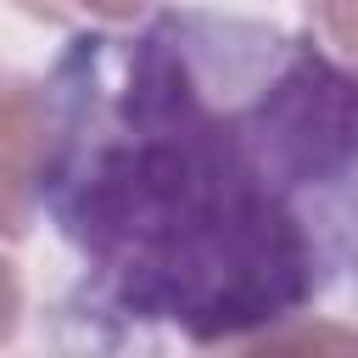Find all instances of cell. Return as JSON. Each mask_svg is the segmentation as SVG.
Instances as JSON below:
<instances>
[{
    "mask_svg": "<svg viewBox=\"0 0 358 358\" xmlns=\"http://www.w3.org/2000/svg\"><path fill=\"white\" fill-rule=\"evenodd\" d=\"M45 179V78L0 62V241L39 224Z\"/></svg>",
    "mask_w": 358,
    "mask_h": 358,
    "instance_id": "2",
    "label": "cell"
},
{
    "mask_svg": "<svg viewBox=\"0 0 358 358\" xmlns=\"http://www.w3.org/2000/svg\"><path fill=\"white\" fill-rule=\"evenodd\" d=\"M17 324H22V280H17V268L0 257V341H6Z\"/></svg>",
    "mask_w": 358,
    "mask_h": 358,
    "instance_id": "5",
    "label": "cell"
},
{
    "mask_svg": "<svg viewBox=\"0 0 358 358\" xmlns=\"http://www.w3.org/2000/svg\"><path fill=\"white\" fill-rule=\"evenodd\" d=\"M308 22L336 56L358 62V0H308Z\"/></svg>",
    "mask_w": 358,
    "mask_h": 358,
    "instance_id": "4",
    "label": "cell"
},
{
    "mask_svg": "<svg viewBox=\"0 0 358 358\" xmlns=\"http://www.w3.org/2000/svg\"><path fill=\"white\" fill-rule=\"evenodd\" d=\"M39 218L73 257L56 313L95 347L252 352L358 302V62L207 6L73 28L45 73Z\"/></svg>",
    "mask_w": 358,
    "mask_h": 358,
    "instance_id": "1",
    "label": "cell"
},
{
    "mask_svg": "<svg viewBox=\"0 0 358 358\" xmlns=\"http://www.w3.org/2000/svg\"><path fill=\"white\" fill-rule=\"evenodd\" d=\"M11 6L39 22H62V28H117V22H134L168 0H11Z\"/></svg>",
    "mask_w": 358,
    "mask_h": 358,
    "instance_id": "3",
    "label": "cell"
}]
</instances>
